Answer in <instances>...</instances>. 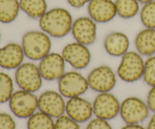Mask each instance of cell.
<instances>
[{
    "label": "cell",
    "mask_w": 155,
    "mask_h": 129,
    "mask_svg": "<svg viewBox=\"0 0 155 129\" xmlns=\"http://www.w3.org/2000/svg\"><path fill=\"white\" fill-rule=\"evenodd\" d=\"M86 78L89 89L98 93L110 92L117 84V73L107 65L93 68Z\"/></svg>",
    "instance_id": "52a82bcc"
},
{
    "label": "cell",
    "mask_w": 155,
    "mask_h": 129,
    "mask_svg": "<svg viewBox=\"0 0 155 129\" xmlns=\"http://www.w3.org/2000/svg\"><path fill=\"white\" fill-rule=\"evenodd\" d=\"M86 129H113L108 121L95 117L89 121Z\"/></svg>",
    "instance_id": "4316f807"
},
{
    "label": "cell",
    "mask_w": 155,
    "mask_h": 129,
    "mask_svg": "<svg viewBox=\"0 0 155 129\" xmlns=\"http://www.w3.org/2000/svg\"><path fill=\"white\" fill-rule=\"evenodd\" d=\"M117 15L125 20L135 18L140 11V3L138 0H115Z\"/></svg>",
    "instance_id": "44dd1931"
},
{
    "label": "cell",
    "mask_w": 155,
    "mask_h": 129,
    "mask_svg": "<svg viewBox=\"0 0 155 129\" xmlns=\"http://www.w3.org/2000/svg\"><path fill=\"white\" fill-rule=\"evenodd\" d=\"M141 23L145 28H155V0L142 5L139 11Z\"/></svg>",
    "instance_id": "cb8c5ba5"
},
{
    "label": "cell",
    "mask_w": 155,
    "mask_h": 129,
    "mask_svg": "<svg viewBox=\"0 0 155 129\" xmlns=\"http://www.w3.org/2000/svg\"><path fill=\"white\" fill-rule=\"evenodd\" d=\"M92 108L95 117L109 121L120 115V103L110 92L98 93L92 103Z\"/></svg>",
    "instance_id": "30bf717a"
},
{
    "label": "cell",
    "mask_w": 155,
    "mask_h": 129,
    "mask_svg": "<svg viewBox=\"0 0 155 129\" xmlns=\"http://www.w3.org/2000/svg\"><path fill=\"white\" fill-rule=\"evenodd\" d=\"M61 54L65 62L76 70L87 68L92 60V54L89 46L76 41L66 44L62 48Z\"/></svg>",
    "instance_id": "9c48e42d"
},
{
    "label": "cell",
    "mask_w": 155,
    "mask_h": 129,
    "mask_svg": "<svg viewBox=\"0 0 155 129\" xmlns=\"http://www.w3.org/2000/svg\"><path fill=\"white\" fill-rule=\"evenodd\" d=\"M43 80L38 64L33 61L24 62L15 69V82L21 90L35 93L40 90Z\"/></svg>",
    "instance_id": "277c9868"
},
{
    "label": "cell",
    "mask_w": 155,
    "mask_h": 129,
    "mask_svg": "<svg viewBox=\"0 0 155 129\" xmlns=\"http://www.w3.org/2000/svg\"><path fill=\"white\" fill-rule=\"evenodd\" d=\"M21 11L29 18L39 21L48 10L46 0H19Z\"/></svg>",
    "instance_id": "d6986e66"
},
{
    "label": "cell",
    "mask_w": 155,
    "mask_h": 129,
    "mask_svg": "<svg viewBox=\"0 0 155 129\" xmlns=\"http://www.w3.org/2000/svg\"><path fill=\"white\" fill-rule=\"evenodd\" d=\"M16 122L11 115L0 113V129H15Z\"/></svg>",
    "instance_id": "83f0119b"
},
{
    "label": "cell",
    "mask_w": 155,
    "mask_h": 129,
    "mask_svg": "<svg viewBox=\"0 0 155 129\" xmlns=\"http://www.w3.org/2000/svg\"><path fill=\"white\" fill-rule=\"evenodd\" d=\"M91 0H67L69 5L74 8H81L85 5H87Z\"/></svg>",
    "instance_id": "f546056e"
},
{
    "label": "cell",
    "mask_w": 155,
    "mask_h": 129,
    "mask_svg": "<svg viewBox=\"0 0 155 129\" xmlns=\"http://www.w3.org/2000/svg\"><path fill=\"white\" fill-rule=\"evenodd\" d=\"M65 114L79 124L87 122L94 115L92 104L81 96L70 98L66 102Z\"/></svg>",
    "instance_id": "9a60e30c"
},
{
    "label": "cell",
    "mask_w": 155,
    "mask_h": 129,
    "mask_svg": "<svg viewBox=\"0 0 155 129\" xmlns=\"http://www.w3.org/2000/svg\"><path fill=\"white\" fill-rule=\"evenodd\" d=\"M20 11L19 0H0V23L8 24L14 22Z\"/></svg>",
    "instance_id": "ffe728a7"
},
{
    "label": "cell",
    "mask_w": 155,
    "mask_h": 129,
    "mask_svg": "<svg viewBox=\"0 0 155 129\" xmlns=\"http://www.w3.org/2000/svg\"><path fill=\"white\" fill-rule=\"evenodd\" d=\"M1 37H2V35H1V31H0V41H1Z\"/></svg>",
    "instance_id": "836d02e7"
},
{
    "label": "cell",
    "mask_w": 155,
    "mask_h": 129,
    "mask_svg": "<svg viewBox=\"0 0 155 129\" xmlns=\"http://www.w3.org/2000/svg\"><path fill=\"white\" fill-rule=\"evenodd\" d=\"M142 79L150 87L155 86V54L148 57L145 60V69Z\"/></svg>",
    "instance_id": "d4e9b609"
},
{
    "label": "cell",
    "mask_w": 155,
    "mask_h": 129,
    "mask_svg": "<svg viewBox=\"0 0 155 129\" xmlns=\"http://www.w3.org/2000/svg\"><path fill=\"white\" fill-rule=\"evenodd\" d=\"M74 41L83 45H93L97 39V23L89 16H81L74 20L71 32Z\"/></svg>",
    "instance_id": "7c38bea8"
},
{
    "label": "cell",
    "mask_w": 155,
    "mask_h": 129,
    "mask_svg": "<svg viewBox=\"0 0 155 129\" xmlns=\"http://www.w3.org/2000/svg\"><path fill=\"white\" fill-rule=\"evenodd\" d=\"M138 1L139 2V3H140V4L145 5V4H146V3L154 1V0H138Z\"/></svg>",
    "instance_id": "d6a6232c"
},
{
    "label": "cell",
    "mask_w": 155,
    "mask_h": 129,
    "mask_svg": "<svg viewBox=\"0 0 155 129\" xmlns=\"http://www.w3.org/2000/svg\"><path fill=\"white\" fill-rule=\"evenodd\" d=\"M145 69V60L137 51H129L121 57L117 69V76L127 83L142 79Z\"/></svg>",
    "instance_id": "3957f363"
},
{
    "label": "cell",
    "mask_w": 155,
    "mask_h": 129,
    "mask_svg": "<svg viewBox=\"0 0 155 129\" xmlns=\"http://www.w3.org/2000/svg\"><path fill=\"white\" fill-rule=\"evenodd\" d=\"M58 92L68 99L82 96L89 89L87 78L76 69L65 72L58 80Z\"/></svg>",
    "instance_id": "5b68a950"
},
{
    "label": "cell",
    "mask_w": 155,
    "mask_h": 129,
    "mask_svg": "<svg viewBox=\"0 0 155 129\" xmlns=\"http://www.w3.org/2000/svg\"><path fill=\"white\" fill-rule=\"evenodd\" d=\"M21 46L30 61H39L51 52V36L42 30H30L23 35Z\"/></svg>",
    "instance_id": "7a4b0ae2"
},
{
    "label": "cell",
    "mask_w": 155,
    "mask_h": 129,
    "mask_svg": "<svg viewBox=\"0 0 155 129\" xmlns=\"http://www.w3.org/2000/svg\"><path fill=\"white\" fill-rule=\"evenodd\" d=\"M66 62L61 54L50 52L38 63L42 79L45 81H58L65 73Z\"/></svg>",
    "instance_id": "4fadbf2b"
},
{
    "label": "cell",
    "mask_w": 155,
    "mask_h": 129,
    "mask_svg": "<svg viewBox=\"0 0 155 129\" xmlns=\"http://www.w3.org/2000/svg\"><path fill=\"white\" fill-rule=\"evenodd\" d=\"M146 129H155V113H154V115L150 119Z\"/></svg>",
    "instance_id": "1f68e13d"
},
{
    "label": "cell",
    "mask_w": 155,
    "mask_h": 129,
    "mask_svg": "<svg viewBox=\"0 0 155 129\" xmlns=\"http://www.w3.org/2000/svg\"><path fill=\"white\" fill-rule=\"evenodd\" d=\"M146 102L137 97H128L120 104V116L126 124H141L149 116Z\"/></svg>",
    "instance_id": "ba28073f"
},
{
    "label": "cell",
    "mask_w": 155,
    "mask_h": 129,
    "mask_svg": "<svg viewBox=\"0 0 155 129\" xmlns=\"http://www.w3.org/2000/svg\"><path fill=\"white\" fill-rule=\"evenodd\" d=\"M13 93V79L9 74L0 72V104L8 102Z\"/></svg>",
    "instance_id": "603a6c76"
},
{
    "label": "cell",
    "mask_w": 155,
    "mask_h": 129,
    "mask_svg": "<svg viewBox=\"0 0 155 129\" xmlns=\"http://www.w3.org/2000/svg\"><path fill=\"white\" fill-rule=\"evenodd\" d=\"M73 16L68 9L56 7L48 9L39 20L40 30L54 39H62L71 33Z\"/></svg>",
    "instance_id": "6da1fadb"
},
{
    "label": "cell",
    "mask_w": 155,
    "mask_h": 129,
    "mask_svg": "<svg viewBox=\"0 0 155 129\" xmlns=\"http://www.w3.org/2000/svg\"><path fill=\"white\" fill-rule=\"evenodd\" d=\"M27 129H54L53 118L41 111H36L27 119Z\"/></svg>",
    "instance_id": "7402d4cb"
},
{
    "label": "cell",
    "mask_w": 155,
    "mask_h": 129,
    "mask_svg": "<svg viewBox=\"0 0 155 129\" xmlns=\"http://www.w3.org/2000/svg\"><path fill=\"white\" fill-rule=\"evenodd\" d=\"M120 129H146L140 124H126Z\"/></svg>",
    "instance_id": "4dcf8cb0"
},
{
    "label": "cell",
    "mask_w": 155,
    "mask_h": 129,
    "mask_svg": "<svg viewBox=\"0 0 155 129\" xmlns=\"http://www.w3.org/2000/svg\"><path fill=\"white\" fill-rule=\"evenodd\" d=\"M66 102L59 92L47 90L38 97V110L53 119L65 114Z\"/></svg>",
    "instance_id": "8fae6325"
},
{
    "label": "cell",
    "mask_w": 155,
    "mask_h": 129,
    "mask_svg": "<svg viewBox=\"0 0 155 129\" xmlns=\"http://www.w3.org/2000/svg\"><path fill=\"white\" fill-rule=\"evenodd\" d=\"M104 48L108 55L114 57H121L129 51L130 41L126 33L120 31H113L105 36Z\"/></svg>",
    "instance_id": "e0dca14e"
},
{
    "label": "cell",
    "mask_w": 155,
    "mask_h": 129,
    "mask_svg": "<svg viewBox=\"0 0 155 129\" xmlns=\"http://www.w3.org/2000/svg\"><path fill=\"white\" fill-rule=\"evenodd\" d=\"M136 49L143 57L155 54V28H144L137 33L134 40Z\"/></svg>",
    "instance_id": "ac0fdd59"
},
{
    "label": "cell",
    "mask_w": 155,
    "mask_h": 129,
    "mask_svg": "<svg viewBox=\"0 0 155 129\" xmlns=\"http://www.w3.org/2000/svg\"><path fill=\"white\" fill-rule=\"evenodd\" d=\"M87 11L97 24H107L117 16L113 0H91L87 5Z\"/></svg>",
    "instance_id": "5bb4252c"
},
{
    "label": "cell",
    "mask_w": 155,
    "mask_h": 129,
    "mask_svg": "<svg viewBox=\"0 0 155 129\" xmlns=\"http://www.w3.org/2000/svg\"><path fill=\"white\" fill-rule=\"evenodd\" d=\"M147 104L150 111L155 113V86L151 87L147 95Z\"/></svg>",
    "instance_id": "f1b7e54d"
},
{
    "label": "cell",
    "mask_w": 155,
    "mask_h": 129,
    "mask_svg": "<svg viewBox=\"0 0 155 129\" xmlns=\"http://www.w3.org/2000/svg\"><path fill=\"white\" fill-rule=\"evenodd\" d=\"M9 108L19 119H28L38 110V97L33 92L19 90L14 92L8 101Z\"/></svg>",
    "instance_id": "8992f818"
},
{
    "label": "cell",
    "mask_w": 155,
    "mask_h": 129,
    "mask_svg": "<svg viewBox=\"0 0 155 129\" xmlns=\"http://www.w3.org/2000/svg\"><path fill=\"white\" fill-rule=\"evenodd\" d=\"M25 57L21 45L8 43L0 48V67L7 70L16 69L24 63Z\"/></svg>",
    "instance_id": "2e32d148"
},
{
    "label": "cell",
    "mask_w": 155,
    "mask_h": 129,
    "mask_svg": "<svg viewBox=\"0 0 155 129\" xmlns=\"http://www.w3.org/2000/svg\"><path fill=\"white\" fill-rule=\"evenodd\" d=\"M54 129H81L78 122L74 121L66 114L55 119Z\"/></svg>",
    "instance_id": "484cf974"
}]
</instances>
